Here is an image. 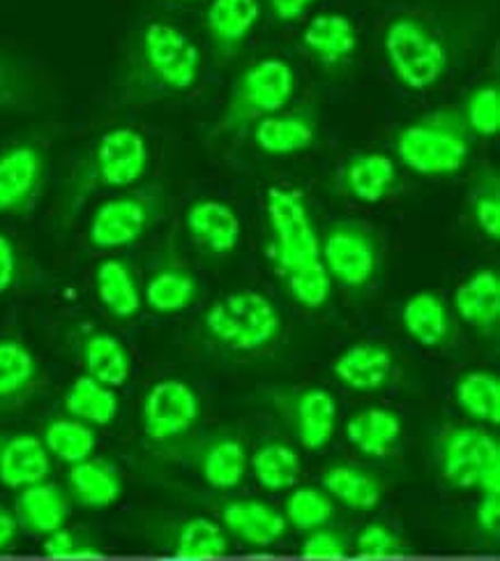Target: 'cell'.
Segmentation results:
<instances>
[{
	"label": "cell",
	"instance_id": "cell-27",
	"mask_svg": "<svg viewBox=\"0 0 500 561\" xmlns=\"http://www.w3.org/2000/svg\"><path fill=\"white\" fill-rule=\"evenodd\" d=\"M316 139V125L307 114H272L256 121L254 144L272 158H291Z\"/></svg>",
	"mask_w": 500,
	"mask_h": 561
},
{
	"label": "cell",
	"instance_id": "cell-21",
	"mask_svg": "<svg viewBox=\"0 0 500 561\" xmlns=\"http://www.w3.org/2000/svg\"><path fill=\"white\" fill-rule=\"evenodd\" d=\"M300 45L323 65H339L358 49V31L351 19L337 12H323L310 19L300 35Z\"/></svg>",
	"mask_w": 500,
	"mask_h": 561
},
{
	"label": "cell",
	"instance_id": "cell-25",
	"mask_svg": "<svg viewBox=\"0 0 500 561\" xmlns=\"http://www.w3.org/2000/svg\"><path fill=\"white\" fill-rule=\"evenodd\" d=\"M404 423L397 412L383 407H369L356 412L346 423V439H349L362 456L385 458L399 444Z\"/></svg>",
	"mask_w": 500,
	"mask_h": 561
},
{
	"label": "cell",
	"instance_id": "cell-36",
	"mask_svg": "<svg viewBox=\"0 0 500 561\" xmlns=\"http://www.w3.org/2000/svg\"><path fill=\"white\" fill-rule=\"evenodd\" d=\"M39 375L35 354L16 337H0V402L24 398Z\"/></svg>",
	"mask_w": 500,
	"mask_h": 561
},
{
	"label": "cell",
	"instance_id": "cell-37",
	"mask_svg": "<svg viewBox=\"0 0 500 561\" xmlns=\"http://www.w3.org/2000/svg\"><path fill=\"white\" fill-rule=\"evenodd\" d=\"M229 552V538L224 529L208 517H191L176 534V554L187 559H214Z\"/></svg>",
	"mask_w": 500,
	"mask_h": 561
},
{
	"label": "cell",
	"instance_id": "cell-49",
	"mask_svg": "<svg viewBox=\"0 0 500 561\" xmlns=\"http://www.w3.org/2000/svg\"><path fill=\"white\" fill-rule=\"evenodd\" d=\"M164 561H199V559H187V557H181V554H173V557H168Z\"/></svg>",
	"mask_w": 500,
	"mask_h": 561
},
{
	"label": "cell",
	"instance_id": "cell-13",
	"mask_svg": "<svg viewBox=\"0 0 500 561\" xmlns=\"http://www.w3.org/2000/svg\"><path fill=\"white\" fill-rule=\"evenodd\" d=\"M189 239L210 256H226L241 243L243 225L233 206L220 199H199L185 213Z\"/></svg>",
	"mask_w": 500,
	"mask_h": 561
},
{
	"label": "cell",
	"instance_id": "cell-1",
	"mask_svg": "<svg viewBox=\"0 0 500 561\" xmlns=\"http://www.w3.org/2000/svg\"><path fill=\"white\" fill-rule=\"evenodd\" d=\"M270 254L295 304L321 310L330 300L333 279L321 259V236L307 199L298 187L275 185L266 192Z\"/></svg>",
	"mask_w": 500,
	"mask_h": 561
},
{
	"label": "cell",
	"instance_id": "cell-38",
	"mask_svg": "<svg viewBox=\"0 0 500 561\" xmlns=\"http://www.w3.org/2000/svg\"><path fill=\"white\" fill-rule=\"evenodd\" d=\"M333 513H335V504L330 500V494L321 488H314V485L295 488L289 494L287 508H284L287 523L300 531L323 529L330 523Z\"/></svg>",
	"mask_w": 500,
	"mask_h": 561
},
{
	"label": "cell",
	"instance_id": "cell-31",
	"mask_svg": "<svg viewBox=\"0 0 500 561\" xmlns=\"http://www.w3.org/2000/svg\"><path fill=\"white\" fill-rule=\"evenodd\" d=\"M323 490L353 511H374L383 500L381 481L353 465H333L323 473Z\"/></svg>",
	"mask_w": 500,
	"mask_h": 561
},
{
	"label": "cell",
	"instance_id": "cell-2",
	"mask_svg": "<svg viewBox=\"0 0 500 561\" xmlns=\"http://www.w3.org/2000/svg\"><path fill=\"white\" fill-rule=\"evenodd\" d=\"M201 77V49L168 21H148L139 31L123 75L129 98H166L191 91Z\"/></svg>",
	"mask_w": 500,
	"mask_h": 561
},
{
	"label": "cell",
	"instance_id": "cell-26",
	"mask_svg": "<svg viewBox=\"0 0 500 561\" xmlns=\"http://www.w3.org/2000/svg\"><path fill=\"white\" fill-rule=\"evenodd\" d=\"M143 304L158 314H178L197 304L201 294L199 279L183 266H160L143 285Z\"/></svg>",
	"mask_w": 500,
	"mask_h": 561
},
{
	"label": "cell",
	"instance_id": "cell-8",
	"mask_svg": "<svg viewBox=\"0 0 500 561\" xmlns=\"http://www.w3.org/2000/svg\"><path fill=\"white\" fill-rule=\"evenodd\" d=\"M321 259L333 283L346 289H362L372 283L381 248L376 236L356 220L333 222L321 241Z\"/></svg>",
	"mask_w": 500,
	"mask_h": 561
},
{
	"label": "cell",
	"instance_id": "cell-28",
	"mask_svg": "<svg viewBox=\"0 0 500 561\" xmlns=\"http://www.w3.org/2000/svg\"><path fill=\"white\" fill-rule=\"evenodd\" d=\"M337 427V400L325 388H307L295 402V433L307 450L330 444Z\"/></svg>",
	"mask_w": 500,
	"mask_h": 561
},
{
	"label": "cell",
	"instance_id": "cell-22",
	"mask_svg": "<svg viewBox=\"0 0 500 561\" xmlns=\"http://www.w3.org/2000/svg\"><path fill=\"white\" fill-rule=\"evenodd\" d=\"M123 477L114 462L104 458H89L72 465L68 471L70 497L91 511L114 506L123 497Z\"/></svg>",
	"mask_w": 500,
	"mask_h": 561
},
{
	"label": "cell",
	"instance_id": "cell-34",
	"mask_svg": "<svg viewBox=\"0 0 500 561\" xmlns=\"http://www.w3.org/2000/svg\"><path fill=\"white\" fill-rule=\"evenodd\" d=\"M42 444H45L51 458L72 467L93 458V453L97 448V435L95 427L85 425L72 416H60L45 427Z\"/></svg>",
	"mask_w": 500,
	"mask_h": 561
},
{
	"label": "cell",
	"instance_id": "cell-40",
	"mask_svg": "<svg viewBox=\"0 0 500 561\" xmlns=\"http://www.w3.org/2000/svg\"><path fill=\"white\" fill-rule=\"evenodd\" d=\"M470 215L475 227L489 241L500 239V185L496 176H485L477 183L473 199H470Z\"/></svg>",
	"mask_w": 500,
	"mask_h": 561
},
{
	"label": "cell",
	"instance_id": "cell-16",
	"mask_svg": "<svg viewBox=\"0 0 500 561\" xmlns=\"http://www.w3.org/2000/svg\"><path fill=\"white\" fill-rule=\"evenodd\" d=\"M51 456L39 437L28 433L0 435V483L12 490L47 481Z\"/></svg>",
	"mask_w": 500,
	"mask_h": 561
},
{
	"label": "cell",
	"instance_id": "cell-48",
	"mask_svg": "<svg viewBox=\"0 0 500 561\" xmlns=\"http://www.w3.org/2000/svg\"><path fill=\"white\" fill-rule=\"evenodd\" d=\"M14 79L12 72L5 68L3 62H0V104H8L10 98L14 95Z\"/></svg>",
	"mask_w": 500,
	"mask_h": 561
},
{
	"label": "cell",
	"instance_id": "cell-5",
	"mask_svg": "<svg viewBox=\"0 0 500 561\" xmlns=\"http://www.w3.org/2000/svg\"><path fill=\"white\" fill-rule=\"evenodd\" d=\"M383 54L393 77L416 93L439 85L450 65L443 39L412 16H397L385 26Z\"/></svg>",
	"mask_w": 500,
	"mask_h": 561
},
{
	"label": "cell",
	"instance_id": "cell-35",
	"mask_svg": "<svg viewBox=\"0 0 500 561\" xmlns=\"http://www.w3.org/2000/svg\"><path fill=\"white\" fill-rule=\"evenodd\" d=\"M254 479L270 492L295 488L300 479V456L284 442L260 444L249 460Z\"/></svg>",
	"mask_w": 500,
	"mask_h": 561
},
{
	"label": "cell",
	"instance_id": "cell-24",
	"mask_svg": "<svg viewBox=\"0 0 500 561\" xmlns=\"http://www.w3.org/2000/svg\"><path fill=\"white\" fill-rule=\"evenodd\" d=\"M260 19V0H210L206 28L214 47L233 54L252 35Z\"/></svg>",
	"mask_w": 500,
	"mask_h": 561
},
{
	"label": "cell",
	"instance_id": "cell-6",
	"mask_svg": "<svg viewBox=\"0 0 500 561\" xmlns=\"http://www.w3.org/2000/svg\"><path fill=\"white\" fill-rule=\"evenodd\" d=\"M439 465L454 488L500 492V446L480 427H447L439 439Z\"/></svg>",
	"mask_w": 500,
	"mask_h": 561
},
{
	"label": "cell",
	"instance_id": "cell-11",
	"mask_svg": "<svg viewBox=\"0 0 500 561\" xmlns=\"http://www.w3.org/2000/svg\"><path fill=\"white\" fill-rule=\"evenodd\" d=\"M201 400L183 379H162L148 388L141 404L143 433L152 442H173L197 425Z\"/></svg>",
	"mask_w": 500,
	"mask_h": 561
},
{
	"label": "cell",
	"instance_id": "cell-7",
	"mask_svg": "<svg viewBox=\"0 0 500 561\" xmlns=\"http://www.w3.org/2000/svg\"><path fill=\"white\" fill-rule=\"evenodd\" d=\"M295 70L281 58H260L237 77L233 102L229 106V125L243 127L249 121L287 110L295 93Z\"/></svg>",
	"mask_w": 500,
	"mask_h": 561
},
{
	"label": "cell",
	"instance_id": "cell-4",
	"mask_svg": "<svg viewBox=\"0 0 500 561\" xmlns=\"http://www.w3.org/2000/svg\"><path fill=\"white\" fill-rule=\"evenodd\" d=\"M208 335L231 352H260L281 331V314L272 300L256 289L222 296L204 314Z\"/></svg>",
	"mask_w": 500,
	"mask_h": 561
},
{
	"label": "cell",
	"instance_id": "cell-41",
	"mask_svg": "<svg viewBox=\"0 0 500 561\" xmlns=\"http://www.w3.org/2000/svg\"><path fill=\"white\" fill-rule=\"evenodd\" d=\"M356 552L364 559H389L402 557L406 552V543L395 529L374 523L360 529L356 536Z\"/></svg>",
	"mask_w": 500,
	"mask_h": 561
},
{
	"label": "cell",
	"instance_id": "cell-45",
	"mask_svg": "<svg viewBox=\"0 0 500 561\" xmlns=\"http://www.w3.org/2000/svg\"><path fill=\"white\" fill-rule=\"evenodd\" d=\"M475 520L482 534L491 538L500 534V492H482V500L475 511Z\"/></svg>",
	"mask_w": 500,
	"mask_h": 561
},
{
	"label": "cell",
	"instance_id": "cell-44",
	"mask_svg": "<svg viewBox=\"0 0 500 561\" xmlns=\"http://www.w3.org/2000/svg\"><path fill=\"white\" fill-rule=\"evenodd\" d=\"M19 279V252L8 233L0 231V296L8 294Z\"/></svg>",
	"mask_w": 500,
	"mask_h": 561
},
{
	"label": "cell",
	"instance_id": "cell-32",
	"mask_svg": "<svg viewBox=\"0 0 500 561\" xmlns=\"http://www.w3.org/2000/svg\"><path fill=\"white\" fill-rule=\"evenodd\" d=\"M456 404L473 421L487 425L500 423V379L489 370H470L456 379Z\"/></svg>",
	"mask_w": 500,
	"mask_h": 561
},
{
	"label": "cell",
	"instance_id": "cell-30",
	"mask_svg": "<svg viewBox=\"0 0 500 561\" xmlns=\"http://www.w3.org/2000/svg\"><path fill=\"white\" fill-rule=\"evenodd\" d=\"M118 407L120 402L116 388L89 375L77 377L68 391H65V412L91 427H104L114 423L118 416Z\"/></svg>",
	"mask_w": 500,
	"mask_h": 561
},
{
	"label": "cell",
	"instance_id": "cell-17",
	"mask_svg": "<svg viewBox=\"0 0 500 561\" xmlns=\"http://www.w3.org/2000/svg\"><path fill=\"white\" fill-rule=\"evenodd\" d=\"M224 529L252 548H270L287 534V517L268 502L233 500L222 511Z\"/></svg>",
	"mask_w": 500,
	"mask_h": 561
},
{
	"label": "cell",
	"instance_id": "cell-29",
	"mask_svg": "<svg viewBox=\"0 0 500 561\" xmlns=\"http://www.w3.org/2000/svg\"><path fill=\"white\" fill-rule=\"evenodd\" d=\"M81 363L85 375L112 386L120 388L132 375V356H129L125 344L104 331H95L81 344Z\"/></svg>",
	"mask_w": 500,
	"mask_h": 561
},
{
	"label": "cell",
	"instance_id": "cell-20",
	"mask_svg": "<svg viewBox=\"0 0 500 561\" xmlns=\"http://www.w3.org/2000/svg\"><path fill=\"white\" fill-rule=\"evenodd\" d=\"M454 310L470 329L489 333L500 319V275L496 268H477L454 291Z\"/></svg>",
	"mask_w": 500,
	"mask_h": 561
},
{
	"label": "cell",
	"instance_id": "cell-18",
	"mask_svg": "<svg viewBox=\"0 0 500 561\" xmlns=\"http://www.w3.org/2000/svg\"><path fill=\"white\" fill-rule=\"evenodd\" d=\"M14 517L21 529L33 536H49L65 527L70 517V497L56 483L42 481L19 490Z\"/></svg>",
	"mask_w": 500,
	"mask_h": 561
},
{
	"label": "cell",
	"instance_id": "cell-39",
	"mask_svg": "<svg viewBox=\"0 0 500 561\" xmlns=\"http://www.w3.org/2000/svg\"><path fill=\"white\" fill-rule=\"evenodd\" d=\"M464 125L477 137H496L500 129V91L496 83L475 89L466 100Z\"/></svg>",
	"mask_w": 500,
	"mask_h": 561
},
{
	"label": "cell",
	"instance_id": "cell-3",
	"mask_svg": "<svg viewBox=\"0 0 500 561\" xmlns=\"http://www.w3.org/2000/svg\"><path fill=\"white\" fill-rule=\"evenodd\" d=\"M395 153L418 176H454L470 160V133L454 114L437 112L402 127Z\"/></svg>",
	"mask_w": 500,
	"mask_h": 561
},
{
	"label": "cell",
	"instance_id": "cell-12",
	"mask_svg": "<svg viewBox=\"0 0 500 561\" xmlns=\"http://www.w3.org/2000/svg\"><path fill=\"white\" fill-rule=\"evenodd\" d=\"M45 181V156L35 144H14L0 153V215L26 213Z\"/></svg>",
	"mask_w": 500,
	"mask_h": 561
},
{
	"label": "cell",
	"instance_id": "cell-10",
	"mask_svg": "<svg viewBox=\"0 0 500 561\" xmlns=\"http://www.w3.org/2000/svg\"><path fill=\"white\" fill-rule=\"evenodd\" d=\"M150 167V148L135 127H114L95 141L89 174L102 187L127 190L143 181Z\"/></svg>",
	"mask_w": 500,
	"mask_h": 561
},
{
	"label": "cell",
	"instance_id": "cell-42",
	"mask_svg": "<svg viewBox=\"0 0 500 561\" xmlns=\"http://www.w3.org/2000/svg\"><path fill=\"white\" fill-rule=\"evenodd\" d=\"M42 552L51 559H95L102 557V548L93 541L91 536L72 531L62 527L49 536H45Z\"/></svg>",
	"mask_w": 500,
	"mask_h": 561
},
{
	"label": "cell",
	"instance_id": "cell-19",
	"mask_svg": "<svg viewBox=\"0 0 500 561\" xmlns=\"http://www.w3.org/2000/svg\"><path fill=\"white\" fill-rule=\"evenodd\" d=\"M93 285L100 306L112 317L127 321L139 314L143 306V291L135 268L129 266L125 259H102L95 266Z\"/></svg>",
	"mask_w": 500,
	"mask_h": 561
},
{
	"label": "cell",
	"instance_id": "cell-33",
	"mask_svg": "<svg viewBox=\"0 0 500 561\" xmlns=\"http://www.w3.org/2000/svg\"><path fill=\"white\" fill-rule=\"evenodd\" d=\"M249 469L245 446L233 437H220L206 446L201 456V473L210 488L233 490L243 483Z\"/></svg>",
	"mask_w": 500,
	"mask_h": 561
},
{
	"label": "cell",
	"instance_id": "cell-47",
	"mask_svg": "<svg viewBox=\"0 0 500 561\" xmlns=\"http://www.w3.org/2000/svg\"><path fill=\"white\" fill-rule=\"evenodd\" d=\"M19 529L21 527L16 523L14 511H10V508H5L3 504H0V554L14 548Z\"/></svg>",
	"mask_w": 500,
	"mask_h": 561
},
{
	"label": "cell",
	"instance_id": "cell-43",
	"mask_svg": "<svg viewBox=\"0 0 500 561\" xmlns=\"http://www.w3.org/2000/svg\"><path fill=\"white\" fill-rule=\"evenodd\" d=\"M300 552L310 559H344L349 554V546H346V538L330 529H316L310 531L304 538Z\"/></svg>",
	"mask_w": 500,
	"mask_h": 561
},
{
	"label": "cell",
	"instance_id": "cell-14",
	"mask_svg": "<svg viewBox=\"0 0 500 561\" xmlns=\"http://www.w3.org/2000/svg\"><path fill=\"white\" fill-rule=\"evenodd\" d=\"M395 373V356L385 344L358 342L341 352L333 363V375L356 393H374L389 383Z\"/></svg>",
	"mask_w": 500,
	"mask_h": 561
},
{
	"label": "cell",
	"instance_id": "cell-23",
	"mask_svg": "<svg viewBox=\"0 0 500 561\" xmlns=\"http://www.w3.org/2000/svg\"><path fill=\"white\" fill-rule=\"evenodd\" d=\"M404 331L427 350H439L452 337V314L445 300L433 291L412 294L402 308Z\"/></svg>",
	"mask_w": 500,
	"mask_h": 561
},
{
	"label": "cell",
	"instance_id": "cell-9",
	"mask_svg": "<svg viewBox=\"0 0 500 561\" xmlns=\"http://www.w3.org/2000/svg\"><path fill=\"white\" fill-rule=\"evenodd\" d=\"M155 202L146 194L123 192L102 202L89 222V245L97 252H118L135 245L155 220Z\"/></svg>",
	"mask_w": 500,
	"mask_h": 561
},
{
	"label": "cell",
	"instance_id": "cell-15",
	"mask_svg": "<svg viewBox=\"0 0 500 561\" xmlns=\"http://www.w3.org/2000/svg\"><path fill=\"white\" fill-rule=\"evenodd\" d=\"M339 181L353 202L379 204L395 192L399 174L393 158L379 153V150H367V153H358L344 162Z\"/></svg>",
	"mask_w": 500,
	"mask_h": 561
},
{
	"label": "cell",
	"instance_id": "cell-46",
	"mask_svg": "<svg viewBox=\"0 0 500 561\" xmlns=\"http://www.w3.org/2000/svg\"><path fill=\"white\" fill-rule=\"evenodd\" d=\"M268 5L272 16L281 21V24H293L314 5V0H268Z\"/></svg>",
	"mask_w": 500,
	"mask_h": 561
}]
</instances>
